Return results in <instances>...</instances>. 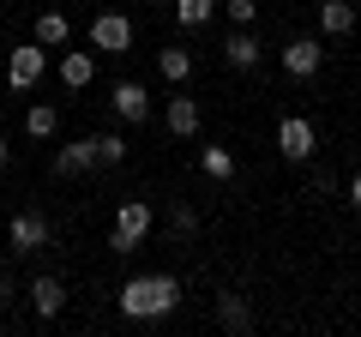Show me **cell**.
Masks as SVG:
<instances>
[{
    "mask_svg": "<svg viewBox=\"0 0 361 337\" xmlns=\"http://www.w3.org/2000/svg\"><path fill=\"white\" fill-rule=\"evenodd\" d=\"M175 307H180V277H169V271H139V277L121 283V313L139 319V325L169 319Z\"/></svg>",
    "mask_w": 361,
    "mask_h": 337,
    "instance_id": "6da1fadb",
    "label": "cell"
},
{
    "mask_svg": "<svg viewBox=\"0 0 361 337\" xmlns=\"http://www.w3.org/2000/svg\"><path fill=\"white\" fill-rule=\"evenodd\" d=\"M151 223H157V211L145 205V199H121V205H115V229H109V253H121V259H127L133 247H145Z\"/></svg>",
    "mask_w": 361,
    "mask_h": 337,
    "instance_id": "7a4b0ae2",
    "label": "cell"
},
{
    "mask_svg": "<svg viewBox=\"0 0 361 337\" xmlns=\"http://www.w3.org/2000/svg\"><path fill=\"white\" fill-rule=\"evenodd\" d=\"M42 73H49V49H42L37 37H30V42H18V49L6 54V85H13V91H37V85H42Z\"/></svg>",
    "mask_w": 361,
    "mask_h": 337,
    "instance_id": "3957f363",
    "label": "cell"
},
{
    "mask_svg": "<svg viewBox=\"0 0 361 337\" xmlns=\"http://www.w3.org/2000/svg\"><path fill=\"white\" fill-rule=\"evenodd\" d=\"M277 151H283L289 163H313V151H319L313 121L307 115H283V121H277Z\"/></svg>",
    "mask_w": 361,
    "mask_h": 337,
    "instance_id": "277c9868",
    "label": "cell"
},
{
    "mask_svg": "<svg viewBox=\"0 0 361 337\" xmlns=\"http://www.w3.org/2000/svg\"><path fill=\"white\" fill-rule=\"evenodd\" d=\"M90 49L97 54H127L133 49V18L127 13H97L90 18Z\"/></svg>",
    "mask_w": 361,
    "mask_h": 337,
    "instance_id": "5b68a950",
    "label": "cell"
},
{
    "mask_svg": "<svg viewBox=\"0 0 361 337\" xmlns=\"http://www.w3.org/2000/svg\"><path fill=\"white\" fill-rule=\"evenodd\" d=\"M109 109H115V121H133V127H145V121H151V91H145L139 78H121L115 91H109Z\"/></svg>",
    "mask_w": 361,
    "mask_h": 337,
    "instance_id": "8992f818",
    "label": "cell"
},
{
    "mask_svg": "<svg viewBox=\"0 0 361 337\" xmlns=\"http://www.w3.org/2000/svg\"><path fill=\"white\" fill-rule=\"evenodd\" d=\"M277 61H283L289 78H313V73L325 66V42H319V37H295V42H283Z\"/></svg>",
    "mask_w": 361,
    "mask_h": 337,
    "instance_id": "52a82bcc",
    "label": "cell"
},
{
    "mask_svg": "<svg viewBox=\"0 0 361 337\" xmlns=\"http://www.w3.org/2000/svg\"><path fill=\"white\" fill-rule=\"evenodd\" d=\"M6 241H13V253H37V247H49V217H42V211H13Z\"/></svg>",
    "mask_w": 361,
    "mask_h": 337,
    "instance_id": "ba28073f",
    "label": "cell"
},
{
    "mask_svg": "<svg viewBox=\"0 0 361 337\" xmlns=\"http://www.w3.org/2000/svg\"><path fill=\"white\" fill-rule=\"evenodd\" d=\"M163 127L175 133V139H199V103L180 91V85H175V97L163 103Z\"/></svg>",
    "mask_w": 361,
    "mask_h": 337,
    "instance_id": "9c48e42d",
    "label": "cell"
},
{
    "mask_svg": "<svg viewBox=\"0 0 361 337\" xmlns=\"http://www.w3.org/2000/svg\"><path fill=\"white\" fill-rule=\"evenodd\" d=\"M90 168H97V139H73V145H61V151H54V175H61V181L90 175Z\"/></svg>",
    "mask_w": 361,
    "mask_h": 337,
    "instance_id": "30bf717a",
    "label": "cell"
},
{
    "mask_svg": "<svg viewBox=\"0 0 361 337\" xmlns=\"http://www.w3.org/2000/svg\"><path fill=\"white\" fill-rule=\"evenodd\" d=\"M223 61H229L235 73H253V66L265 61V49H259V37H253V30H247V25H235V37L223 42Z\"/></svg>",
    "mask_w": 361,
    "mask_h": 337,
    "instance_id": "8fae6325",
    "label": "cell"
},
{
    "mask_svg": "<svg viewBox=\"0 0 361 337\" xmlns=\"http://www.w3.org/2000/svg\"><path fill=\"white\" fill-rule=\"evenodd\" d=\"M25 295H30V307H37V319H61L66 313V283L61 277H37Z\"/></svg>",
    "mask_w": 361,
    "mask_h": 337,
    "instance_id": "7c38bea8",
    "label": "cell"
},
{
    "mask_svg": "<svg viewBox=\"0 0 361 337\" xmlns=\"http://www.w3.org/2000/svg\"><path fill=\"white\" fill-rule=\"evenodd\" d=\"M355 18H361L355 0H325V6H319V30H325V37H349Z\"/></svg>",
    "mask_w": 361,
    "mask_h": 337,
    "instance_id": "4fadbf2b",
    "label": "cell"
},
{
    "mask_svg": "<svg viewBox=\"0 0 361 337\" xmlns=\"http://www.w3.org/2000/svg\"><path fill=\"white\" fill-rule=\"evenodd\" d=\"M90 78H97V54H61V85L66 91H90Z\"/></svg>",
    "mask_w": 361,
    "mask_h": 337,
    "instance_id": "5bb4252c",
    "label": "cell"
},
{
    "mask_svg": "<svg viewBox=\"0 0 361 337\" xmlns=\"http://www.w3.org/2000/svg\"><path fill=\"white\" fill-rule=\"evenodd\" d=\"M217 6H223V0H175L169 13H175V25H180V30H205L211 18H217Z\"/></svg>",
    "mask_w": 361,
    "mask_h": 337,
    "instance_id": "9a60e30c",
    "label": "cell"
},
{
    "mask_svg": "<svg viewBox=\"0 0 361 337\" xmlns=\"http://www.w3.org/2000/svg\"><path fill=\"white\" fill-rule=\"evenodd\" d=\"M54 133H61V109H54V103H30L25 109V139H54Z\"/></svg>",
    "mask_w": 361,
    "mask_h": 337,
    "instance_id": "2e32d148",
    "label": "cell"
},
{
    "mask_svg": "<svg viewBox=\"0 0 361 337\" xmlns=\"http://www.w3.org/2000/svg\"><path fill=\"white\" fill-rule=\"evenodd\" d=\"M217 325H229V331H253V307H247V295L223 289V295H217Z\"/></svg>",
    "mask_w": 361,
    "mask_h": 337,
    "instance_id": "e0dca14e",
    "label": "cell"
},
{
    "mask_svg": "<svg viewBox=\"0 0 361 337\" xmlns=\"http://www.w3.org/2000/svg\"><path fill=\"white\" fill-rule=\"evenodd\" d=\"M37 42L42 49H66L73 42V18L66 13H37Z\"/></svg>",
    "mask_w": 361,
    "mask_h": 337,
    "instance_id": "ac0fdd59",
    "label": "cell"
},
{
    "mask_svg": "<svg viewBox=\"0 0 361 337\" xmlns=\"http://www.w3.org/2000/svg\"><path fill=\"white\" fill-rule=\"evenodd\" d=\"M157 73H163L169 85H187V78H193V54L180 49V42H169V49L157 54Z\"/></svg>",
    "mask_w": 361,
    "mask_h": 337,
    "instance_id": "d6986e66",
    "label": "cell"
},
{
    "mask_svg": "<svg viewBox=\"0 0 361 337\" xmlns=\"http://www.w3.org/2000/svg\"><path fill=\"white\" fill-rule=\"evenodd\" d=\"M199 168H205L211 181H229L235 175V151L229 145H205V151H199Z\"/></svg>",
    "mask_w": 361,
    "mask_h": 337,
    "instance_id": "ffe728a7",
    "label": "cell"
},
{
    "mask_svg": "<svg viewBox=\"0 0 361 337\" xmlns=\"http://www.w3.org/2000/svg\"><path fill=\"white\" fill-rule=\"evenodd\" d=\"M127 157H133L127 133H97V163H103V168H121Z\"/></svg>",
    "mask_w": 361,
    "mask_h": 337,
    "instance_id": "44dd1931",
    "label": "cell"
},
{
    "mask_svg": "<svg viewBox=\"0 0 361 337\" xmlns=\"http://www.w3.org/2000/svg\"><path fill=\"white\" fill-rule=\"evenodd\" d=\"M169 229H175V235H193L199 229V211L193 205H175V211H169Z\"/></svg>",
    "mask_w": 361,
    "mask_h": 337,
    "instance_id": "7402d4cb",
    "label": "cell"
},
{
    "mask_svg": "<svg viewBox=\"0 0 361 337\" xmlns=\"http://www.w3.org/2000/svg\"><path fill=\"white\" fill-rule=\"evenodd\" d=\"M307 181H313V193H325V199H331V193H337V175H331V163H325V168H313Z\"/></svg>",
    "mask_w": 361,
    "mask_h": 337,
    "instance_id": "603a6c76",
    "label": "cell"
},
{
    "mask_svg": "<svg viewBox=\"0 0 361 337\" xmlns=\"http://www.w3.org/2000/svg\"><path fill=\"white\" fill-rule=\"evenodd\" d=\"M229 18H235V25H253V18H259V0H229Z\"/></svg>",
    "mask_w": 361,
    "mask_h": 337,
    "instance_id": "cb8c5ba5",
    "label": "cell"
},
{
    "mask_svg": "<svg viewBox=\"0 0 361 337\" xmlns=\"http://www.w3.org/2000/svg\"><path fill=\"white\" fill-rule=\"evenodd\" d=\"M13 301V271H0V307Z\"/></svg>",
    "mask_w": 361,
    "mask_h": 337,
    "instance_id": "d4e9b609",
    "label": "cell"
},
{
    "mask_svg": "<svg viewBox=\"0 0 361 337\" xmlns=\"http://www.w3.org/2000/svg\"><path fill=\"white\" fill-rule=\"evenodd\" d=\"M349 205L361 211V175H355V181H349Z\"/></svg>",
    "mask_w": 361,
    "mask_h": 337,
    "instance_id": "484cf974",
    "label": "cell"
},
{
    "mask_svg": "<svg viewBox=\"0 0 361 337\" xmlns=\"http://www.w3.org/2000/svg\"><path fill=\"white\" fill-rule=\"evenodd\" d=\"M6 163H13V145H6V139H0V168H6Z\"/></svg>",
    "mask_w": 361,
    "mask_h": 337,
    "instance_id": "4316f807",
    "label": "cell"
},
{
    "mask_svg": "<svg viewBox=\"0 0 361 337\" xmlns=\"http://www.w3.org/2000/svg\"><path fill=\"white\" fill-rule=\"evenodd\" d=\"M355 6H361V0H355Z\"/></svg>",
    "mask_w": 361,
    "mask_h": 337,
    "instance_id": "83f0119b",
    "label": "cell"
}]
</instances>
